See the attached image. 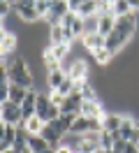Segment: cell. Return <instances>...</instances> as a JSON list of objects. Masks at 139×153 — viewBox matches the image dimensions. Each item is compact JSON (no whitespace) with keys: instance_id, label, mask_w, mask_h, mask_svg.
Returning <instances> with one entry per match:
<instances>
[{"instance_id":"1","label":"cell","mask_w":139,"mask_h":153,"mask_svg":"<svg viewBox=\"0 0 139 153\" xmlns=\"http://www.w3.org/2000/svg\"><path fill=\"white\" fill-rule=\"evenodd\" d=\"M7 74L12 79V84H19L23 88H35V72H33V67L28 65V60L23 56L14 58V65L9 67Z\"/></svg>"},{"instance_id":"2","label":"cell","mask_w":139,"mask_h":153,"mask_svg":"<svg viewBox=\"0 0 139 153\" xmlns=\"http://www.w3.org/2000/svg\"><path fill=\"white\" fill-rule=\"evenodd\" d=\"M0 121L9 125H23V111H21V105L12 102V100H5L0 102Z\"/></svg>"},{"instance_id":"3","label":"cell","mask_w":139,"mask_h":153,"mask_svg":"<svg viewBox=\"0 0 139 153\" xmlns=\"http://www.w3.org/2000/svg\"><path fill=\"white\" fill-rule=\"evenodd\" d=\"M14 14H16L19 19H21V23H26V26H33L37 21H42L39 14H37V10H35V0H19L16 7H14Z\"/></svg>"},{"instance_id":"4","label":"cell","mask_w":139,"mask_h":153,"mask_svg":"<svg viewBox=\"0 0 139 153\" xmlns=\"http://www.w3.org/2000/svg\"><path fill=\"white\" fill-rule=\"evenodd\" d=\"M65 128L60 125V121L56 118V121H49V123L44 125V130H42V137H44L46 142L51 144V146H60V142H63V137H65Z\"/></svg>"},{"instance_id":"5","label":"cell","mask_w":139,"mask_h":153,"mask_svg":"<svg viewBox=\"0 0 139 153\" xmlns=\"http://www.w3.org/2000/svg\"><path fill=\"white\" fill-rule=\"evenodd\" d=\"M19 42H21V35L9 30L7 26H2V35H0V53H14L19 49Z\"/></svg>"},{"instance_id":"6","label":"cell","mask_w":139,"mask_h":153,"mask_svg":"<svg viewBox=\"0 0 139 153\" xmlns=\"http://www.w3.org/2000/svg\"><path fill=\"white\" fill-rule=\"evenodd\" d=\"M67 74L72 76L74 81H88V76H91V65H88V60H86V58H77Z\"/></svg>"},{"instance_id":"7","label":"cell","mask_w":139,"mask_h":153,"mask_svg":"<svg viewBox=\"0 0 139 153\" xmlns=\"http://www.w3.org/2000/svg\"><path fill=\"white\" fill-rule=\"evenodd\" d=\"M123 118H125V114H120V111H107V114L100 118L102 130H104V132H116V130H120Z\"/></svg>"},{"instance_id":"8","label":"cell","mask_w":139,"mask_h":153,"mask_svg":"<svg viewBox=\"0 0 139 153\" xmlns=\"http://www.w3.org/2000/svg\"><path fill=\"white\" fill-rule=\"evenodd\" d=\"M128 44H130V39H128V37H123L118 30H114L111 35H107V42H104V47L109 49L114 56H118L120 51H125V47H128Z\"/></svg>"},{"instance_id":"9","label":"cell","mask_w":139,"mask_h":153,"mask_svg":"<svg viewBox=\"0 0 139 153\" xmlns=\"http://www.w3.org/2000/svg\"><path fill=\"white\" fill-rule=\"evenodd\" d=\"M81 105H83L81 91H74L72 95L65 97V102L60 105V109H63V114H81Z\"/></svg>"},{"instance_id":"10","label":"cell","mask_w":139,"mask_h":153,"mask_svg":"<svg viewBox=\"0 0 139 153\" xmlns=\"http://www.w3.org/2000/svg\"><path fill=\"white\" fill-rule=\"evenodd\" d=\"M19 137V128L16 125H9V123H2V137H0V151H9L14 142Z\"/></svg>"},{"instance_id":"11","label":"cell","mask_w":139,"mask_h":153,"mask_svg":"<svg viewBox=\"0 0 139 153\" xmlns=\"http://www.w3.org/2000/svg\"><path fill=\"white\" fill-rule=\"evenodd\" d=\"M65 79H67V72H65L63 67H60V70H51V72H46L44 88H46V91H58Z\"/></svg>"},{"instance_id":"12","label":"cell","mask_w":139,"mask_h":153,"mask_svg":"<svg viewBox=\"0 0 139 153\" xmlns=\"http://www.w3.org/2000/svg\"><path fill=\"white\" fill-rule=\"evenodd\" d=\"M104 42H107V37L100 35V33H91V35H83L81 37V44H83V49H86L88 53H93L95 49L104 47Z\"/></svg>"},{"instance_id":"13","label":"cell","mask_w":139,"mask_h":153,"mask_svg":"<svg viewBox=\"0 0 139 153\" xmlns=\"http://www.w3.org/2000/svg\"><path fill=\"white\" fill-rule=\"evenodd\" d=\"M28 149L33 153H44V151H49V149H54V146L46 142L42 134H28Z\"/></svg>"},{"instance_id":"14","label":"cell","mask_w":139,"mask_h":153,"mask_svg":"<svg viewBox=\"0 0 139 153\" xmlns=\"http://www.w3.org/2000/svg\"><path fill=\"white\" fill-rule=\"evenodd\" d=\"M49 109H51V95H49V91H44V93L37 95V114L35 116L49 121Z\"/></svg>"},{"instance_id":"15","label":"cell","mask_w":139,"mask_h":153,"mask_svg":"<svg viewBox=\"0 0 139 153\" xmlns=\"http://www.w3.org/2000/svg\"><path fill=\"white\" fill-rule=\"evenodd\" d=\"M100 7H102V0H86L83 5L77 7V14L79 16H93V14H100Z\"/></svg>"},{"instance_id":"16","label":"cell","mask_w":139,"mask_h":153,"mask_svg":"<svg viewBox=\"0 0 139 153\" xmlns=\"http://www.w3.org/2000/svg\"><path fill=\"white\" fill-rule=\"evenodd\" d=\"M46 121L44 118H39V116H33V118H28V121H23V130H26L28 134H42V130H44Z\"/></svg>"},{"instance_id":"17","label":"cell","mask_w":139,"mask_h":153,"mask_svg":"<svg viewBox=\"0 0 139 153\" xmlns=\"http://www.w3.org/2000/svg\"><path fill=\"white\" fill-rule=\"evenodd\" d=\"M91 56H93V60H95L97 65H102V67H104V65H109L111 60L116 58V56H114V53H111V51H109L107 47H100V49H95V51H93Z\"/></svg>"},{"instance_id":"18","label":"cell","mask_w":139,"mask_h":153,"mask_svg":"<svg viewBox=\"0 0 139 153\" xmlns=\"http://www.w3.org/2000/svg\"><path fill=\"white\" fill-rule=\"evenodd\" d=\"M28 91H30V88H23V86H19V84H12V88H9V100L16 102V105H21V102L26 100Z\"/></svg>"},{"instance_id":"19","label":"cell","mask_w":139,"mask_h":153,"mask_svg":"<svg viewBox=\"0 0 139 153\" xmlns=\"http://www.w3.org/2000/svg\"><path fill=\"white\" fill-rule=\"evenodd\" d=\"M65 42V30H63V26L58 23V26H51L49 28V47L51 44H63Z\"/></svg>"},{"instance_id":"20","label":"cell","mask_w":139,"mask_h":153,"mask_svg":"<svg viewBox=\"0 0 139 153\" xmlns=\"http://www.w3.org/2000/svg\"><path fill=\"white\" fill-rule=\"evenodd\" d=\"M79 91H81L83 100H100V95H97V91L91 81H79Z\"/></svg>"},{"instance_id":"21","label":"cell","mask_w":139,"mask_h":153,"mask_svg":"<svg viewBox=\"0 0 139 153\" xmlns=\"http://www.w3.org/2000/svg\"><path fill=\"white\" fill-rule=\"evenodd\" d=\"M111 12L116 14V16H125V14H132V5H130L128 0H116L114 5H111Z\"/></svg>"},{"instance_id":"22","label":"cell","mask_w":139,"mask_h":153,"mask_svg":"<svg viewBox=\"0 0 139 153\" xmlns=\"http://www.w3.org/2000/svg\"><path fill=\"white\" fill-rule=\"evenodd\" d=\"M83 28H86V33H83V35H91V33H97V28H100V14H93V16H86V19H83Z\"/></svg>"},{"instance_id":"23","label":"cell","mask_w":139,"mask_h":153,"mask_svg":"<svg viewBox=\"0 0 139 153\" xmlns=\"http://www.w3.org/2000/svg\"><path fill=\"white\" fill-rule=\"evenodd\" d=\"M114 144H116L114 132H104V130H102L100 132V149L102 151H109V149H114Z\"/></svg>"},{"instance_id":"24","label":"cell","mask_w":139,"mask_h":153,"mask_svg":"<svg viewBox=\"0 0 139 153\" xmlns=\"http://www.w3.org/2000/svg\"><path fill=\"white\" fill-rule=\"evenodd\" d=\"M35 10L39 14V19H44L49 14V10H51V0H35Z\"/></svg>"},{"instance_id":"25","label":"cell","mask_w":139,"mask_h":153,"mask_svg":"<svg viewBox=\"0 0 139 153\" xmlns=\"http://www.w3.org/2000/svg\"><path fill=\"white\" fill-rule=\"evenodd\" d=\"M9 10H12V7H9L7 2H2V0H0V21H2V23L7 21V14H9Z\"/></svg>"},{"instance_id":"26","label":"cell","mask_w":139,"mask_h":153,"mask_svg":"<svg viewBox=\"0 0 139 153\" xmlns=\"http://www.w3.org/2000/svg\"><path fill=\"white\" fill-rule=\"evenodd\" d=\"M123 153H139V144L128 142V144H125V149H123Z\"/></svg>"},{"instance_id":"27","label":"cell","mask_w":139,"mask_h":153,"mask_svg":"<svg viewBox=\"0 0 139 153\" xmlns=\"http://www.w3.org/2000/svg\"><path fill=\"white\" fill-rule=\"evenodd\" d=\"M56 153H74V151L70 146H63V144H60V146H56Z\"/></svg>"},{"instance_id":"28","label":"cell","mask_w":139,"mask_h":153,"mask_svg":"<svg viewBox=\"0 0 139 153\" xmlns=\"http://www.w3.org/2000/svg\"><path fill=\"white\" fill-rule=\"evenodd\" d=\"M128 2L132 5V10H135V12H139V0H128Z\"/></svg>"},{"instance_id":"29","label":"cell","mask_w":139,"mask_h":153,"mask_svg":"<svg viewBox=\"0 0 139 153\" xmlns=\"http://www.w3.org/2000/svg\"><path fill=\"white\" fill-rule=\"evenodd\" d=\"M2 2H7L9 7H12V10H14V7H16V2H19V0H2Z\"/></svg>"},{"instance_id":"30","label":"cell","mask_w":139,"mask_h":153,"mask_svg":"<svg viewBox=\"0 0 139 153\" xmlns=\"http://www.w3.org/2000/svg\"><path fill=\"white\" fill-rule=\"evenodd\" d=\"M100 153H116V151H114V149H109V151H102V149H100Z\"/></svg>"},{"instance_id":"31","label":"cell","mask_w":139,"mask_h":153,"mask_svg":"<svg viewBox=\"0 0 139 153\" xmlns=\"http://www.w3.org/2000/svg\"><path fill=\"white\" fill-rule=\"evenodd\" d=\"M44 153H56V149H49V151H44Z\"/></svg>"},{"instance_id":"32","label":"cell","mask_w":139,"mask_h":153,"mask_svg":"<svg viewBox=\"0 0 139 153\" xmlns=\"http://www.w3.org/2000/svg\"><path fill=\"white\" fill-rule=\"evenodd\" d=\"M2 153H14V151H12V149H9V151H2Z\"/></svg>"},{"instance_id":"33","label":"cell","mask_w":139,"mask_h":153,"mask_svg":"<svg viewBox=\"0 0 139 153\" xmlns=\"http://www.w3.org/2000/svg\"><path fill=\"white\" fill-rule=\"evenodd\" d=\"M26 153H33V151H30V149H28V151H26Z\"/></svg>"}]
</instances>
